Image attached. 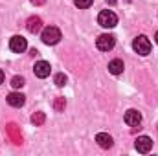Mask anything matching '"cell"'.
<instances>
[{"instance_id":"cell-8","label":"cell","mask_w":158,"mask_h":156,"mask_svg":"<svg viewBox=\"0 0 158 156\" xmlns=\"http://www.w3.org/2000/svg\"><path fill=\"white\" fill-rule=\"evenodd\" d=\"M140 121H142V114H140L138 110L131 109V110H127V112H125V123H127L129 127H138V125H140Z\"/></svg>"},{"instance_id":"cell-9","label":"cell","mask_w":158,"mask_h":156,"mask_svg":"<svg viewBox=\"0 0 158 156\" xmlns=\"http://www.w3.org/2000/svg\"><path fill=\"white\" fill-rule=\"evenodd\" d=\"M7 103H9L11 107H15V109H20V107L26 103V97H24V94H20V92H11V94L7 96Z\"/></svg>"},{"instance_id":"cell-13","label":"cell","mask_w":158,"mask_h":156,"mask_svg":"<svg viewBox=\"0 0 158 156\" xmlns=\"http://www.w3.org/2000/svg\"><path fill=\"white\" fill-rule=\"evenodd\" d=\"M44 119H46L44 112H35V114L31 116V123H33L35 127H39V125H42V123H44Z\"/></svg>"},{"instance_id":"cell-10","label":"cell","mask_w":158,"mask_h":156,"mask_svg":"<svg viewBox=\"0 0 158 156\" xmlns=\"http://www.w3.org/2000/svg\"><path fill=\"white\" fill-rule=\"evenodd\" d=\"M96 142H98V145L99 147H103V149H110L112 147V136H109L107 132H99L98 136H96Z\"/></svg>"},{"instance_id":"cell-18","label":"cell","mask_w":158,"mask_h":156,"mask_svg":"<svg viewBox=\"0 0 158 156\" xmlns=\"http://www.w3.org/2000/svg\"><path fill=\"white\" fill-rule=\"evenodd\" d=\"M2 83H4V72L0 70V84H2Z\"/></svg>"},{"instance_id":"cell-6","label":"cell","mask_w":158,"mask_h":156,"mask_svg":"<svg viewBox=\"0 0 158 156\" xmlns=\"http://www.w3.org/2000/svg\"><path fill=\"white\" fill-rule=\"evenodd\" d=\"M134 147H136V151H138V153L147 154V153L151 151V147H153V140H151L149 136H140V138L136 140Z\"/></svg>"},{"instance_id":"cell-11","label":"cell","mask_w":158,"mask_h":156,"mask_svg":"<svg viewBox=\"0 0 158 156\" xmlns=\"http://www.w3.org/2000/svg\"><path fill=\"white\" fill-rule=\"evenodd\" d=\"M26 26H28V31L30 33H39L40 30H42V20H40L39 17H30Z\"/></svg>"},{"instance_id":"cell-16","label":"cell","mask_w":158,"mask_h":156,"mask_svg":"<svg viewBox=\"0 0 158 156\" xmlns=\"http://www.w3.org/2000/svg\"><path fill=\"white\" fill-rule=\"evenodd\" d=\"M53 83H55L57 86H64V84H66V76H64V74H57V76L53 77Z\"/></svg>"},{"instance_id":"cell-14","label":"cell","mask_w":158,"mask_h":156,"mask_svg":"<svg viewBox=\"0 0 158 156\" xmlns=\"http://www.w3.org/2000/svg\"><path fill=\"white\" fill-rule=\"evenodd\" d=\"M11 86H13V88H22V86H24V77L15 76V77L11 79Z\"/></svg>"},{"instance_id":"cell-17","label":"cell","mask_w":158,"mask_h":156,"mask_svg":"<svg viewBox=\"0 0 158 156\" xmlns=\"http://www.w3.org/2000/svg\"><path fill=\"white\" fill-rule=\"evenodd\" d=\"M64 105H66L64 97H57V99H55V110H57V112H61V110L64 109Z\"/></svg>"},{"instance_id":"cell-19","label":"cell","mask_w":158,"mask_h":156,"mask_svg":"<svg viewBox=\"0 0 158 156\" xmlns=\"http://www.w3.org/2000/svg\"><path fill=\"white\" fill-rule=\"evenodd\" d=\"M33 4H44V0H31Z\"/></svg>"},{"instance_id":"cell-12","label":"cell","mask_w":158,"mask_h":156,"mask_svg":"<svg viewBox=\"0 0 158 156\" xmlns=\"http://www.w3.org/2000/svg\"><path fill=\"white\" fill-rule=\"evenodd\" d=\"M123 61L121 59H112L110 63H109V72L112 74V76H119L121 72H123Z\"/></svg>"},{"instance_id":"cell-1","label":"cell","mask_w":158,"mask_h":156,"mask_svg":"<svg viewBox=\"0 0 158 156\" xmlns=\"http://www.w3.org/2000/svg\"><path fill=\"white\" fill-rule=\"evenodd\" d=\"M40 39H42L44 44H48V46L57 44V42L61 40V31H59V28H55V26H48V28L42 30Z\"/></svg>"},{"instance_id":"cell-7","label":"cell","mask_w":158,"mask_h":156,"mask_svg":"<svg viewBox=\"0 0 158 156\" xmlns=\"http://www.w3.org/2000/svg\"><path fill=\"white\" fill-rule=\"evenodd\" d=\"M33 72H35V76H37L39 79H44V77H48V76H50L52 66H50V63H46V61H39V63H35Z\"/></svg>"},{"instance_id":"cell-4","label":"cell","mask_w":158,"mask_h":156,"mask_svg":"<svg viewBox=\"0 0 158 156\" xmlns=\"http://www.w3.org/2000/svg\"><path fill=\"white\" fill-rule=\"evenodd\" d=\"M114 44H116V39H114L112 35H109V33L99 35L98 40H96V46H98V50H101V51H109V50H112Z\"/></svg>"},{"instance_id":"cell-15","label":"cell","mask_w":158,"mask_h":156,"mask_svg":"<svg viewBox=\"0 0 158 156\" xmlns=\"http://www.w3.org/2000/svg\"><path fill=\"white\" fill-rule=\"evenodd\" d=\"M92 2H94V0H74V4L77 6L79 9H86V7H90Z\"/></svg>"},{"instance_id":"cell-20","label":"cell","mask_w":158,"mask_h":156,"mask_svg":"<svg viewBox=\"0 0 158 156\" xmlns=\"http://www.w3.org/2000/svg\"><path fill=\"white\" fill-rule=\"evenodd\" d=\"M155 39H156V44H158V31H156V35H155Z\"/></svg>"},{"instance_id":"cell-5","label":"cell","mask_w":158,"mask_h":156,"mask_svg":"<svg viewBox=\"0 0 158 156\" xmlns=\"http://www.w3.org/2000/svg\"><path fill=\"white\" fill-rule=\"evenodd\" d=\"M26 48H28V42H26L24 37H20V35L11 37V40H9V50H11V51H15V53H22Z\"/></svg>"},{"instance_id":"cell-3","label":"cell","mask_w":158,"mask_h":156,"mask_svg":"<svg viewBox=\"0 0 158 156\" xmlns=\"http://www.w3.org/2000/svg\"><path fill=\"white\" fill-rule=\"evenodd\" d=\"M132 48H134V51L138 55H149V51H151V40L147 39L145 35H138L134 39V42H132Z\"/></svg>"},{"instance_id":"cell-2","label":"cell","mask_w":158,"mask_h":156,"mask_svg":"<svg viewBox=\"0 0 158 156\" xmlns=\"http://www.w3.org/2000/svg\"><path fill=\"white\" fill-rule=\"evenodd\" d=\"M98 22H99V26H103V28H114V26L118 24V17H116L114 11L103 9V11L98 15Z\"/></svg>"}]
</instances>
